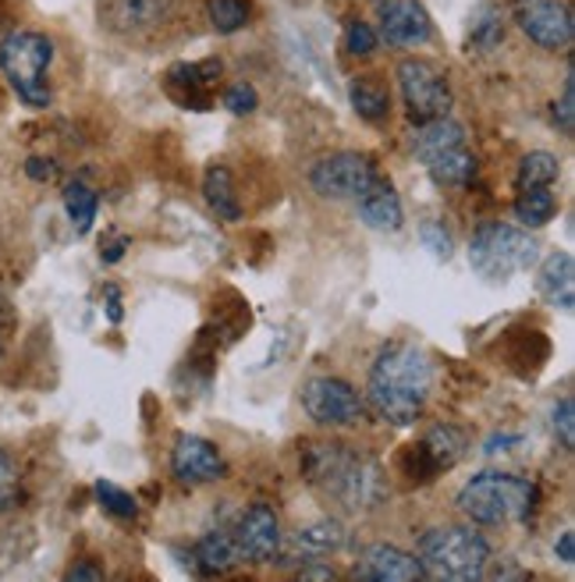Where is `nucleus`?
<instances>
[{
    "instance_id": "obj_14",
    "label": "nucleus",
    "mask_w": 575,
    "mask_h": 582,
    "mask_svg": "<svg viewBox=\"0 0 575 582\" xmlns=\"http://www.w3.org/2000/svg\"><path fill=\"white\" fill-rule=\"evenodd\" d=\"M356 579H370V582H415L423 579V569L415 554L402 551V547L391 543H373L370 551L362 554Z\"/></svg>"
},
{
    "instance_id": "obj_23",
    "label": "nucleus",
    "mask_w": 575,
    "mask_h": 582,
    "mask_svg": "<svg viewBox=\"0 0 575 582\" xmlns=\"http://www.w3.org/2000/svg\"><path fill=\"white\" fill-rule=\"evenodd\" d=\"M348 96H352L356 114L366 118V121H383L391 111V93L377 75H359L352 82V90H348Z\"/></svg>"
},
{
    "instance_id": "obj_29",
    "label": "nucleus",
    "mask_w": 575,
    "mask_h": 582,
    "mask_svg": "<svg viewBox=\"0 0 575 582\" xmlns=\"http://www.w3.org/2000/svg\"><path fill=\"white\" fill-rule=\"evenodd\" d=\"M96 501L107 508L111 515H117V519H135L138 515V501L132 498V493L114 487V483H107V480L96 483Z\"/></svg>"
},
{
    "instance_id": "obj_12",
    "label": "nucleus",
    "mask_w": 575,
    "mask_h": 582,
    "mask_svg": "<svg viewBox=\"0 0 575 582\" xmlns=\"http://www.w3.org/2000/svg\"><path fill=\"white\" fill-rule=\"evenodd\" d=\"M235 543H238V554L249 558L256 564H264L277 554L281 547V525H277L274 508L267 504H253L242 511L238 529H235Z\"/></svg>"
},
{
    "instance_id": "obj_2",
    "label": "nucleus",
    "mask_w": 575,
    "mask_h": 582,
    "mask_svg": "<svg viewBox=\"0 0 575 582\" xmlns=\"http://www.w3.org/2000/svg\"><path fill=\"white\" fill-rule=\"evenodd\" d=\"M302 469L309 483L327 490L345 508H366L383 493L377 462L348 451L345 445H312L302 458Z\"/></svg>"
},
{
    "instance_id": "obj_4",
    "label": "nucleus",
    "mask_w": 575,
    "mask_h": 582,
    "mask_svg": "<svg viewBox=\"0 0 575 582\" xmlns=\"http://www.w3.org/2000/svg\"><path fill=\"white\" fill-rule=\"evenodd\" d=\"M420 569L423 575L433 579H451V582H469L480 579L486 572V561H491V547L473 529H459V525H444V529H430L420 540Z\"/></svg>"
},
{
    "instance_id": "obj_1",
    "label": "nucleus",
    "mask_w": 575,
    "mask_h": 582,
    "mask_svg": "<svg viewBox=\"0 0 575 582\" xmlns=\"http://www.w3.org/2000/svg\"><path fill=\"white\" fill-rule=\"evenodd\" d=\"M433 391V366L423 348L409 341H391L380 348L370 369V409L377 419L391 422V427H412L423 416Z\"/></svg>"
},
{
    "instance_id": "obj_15",
    "label": "nucleus",
    "mask_w": 575,
    "mask_h": 582,
    "mask_svg": "<svg viewBox=\"0 0 575 582\" xmlns=\"http://www.w3.org/2000/svg\"><path fill=\"white\" fill-rule=\"evenodd\" d=\"M217 79H220V61L178 64L167 72V93L192 111H206L211 108V85Z\"/></svg>"
},
{
    "instance_id": "obj_40",
    "label": "nucleus",
    "mask_w": 575,
    "mask_h": 582,
    "mask_svg": "<svg viewBox=\"0 0 575 582\" xmlns=\"http://www.w3.org/2000/svg\"><path fill=\"white\" fill-rule=\"evenodd\" d=\"M557 558H562V564H575V533L568 529V533H562V540H557Z\"/></svg>"
},
{
    "instance_id": "obj_35",
    "label": "nucleus",
    "mask_w": 575,
    "mask_h": 582,
    "mask_svg": "<svg viewBox=\"0 0 575 582\" xmlns=\"http://www.w3.org/2000/svg\"><path fill=\"white\" fill-rule=\"evenodd\" d=\"M224 108H228L232 114H253L256 108H259V96H256V90L253 85H246V82H238V85H232L228 93H224Z\"/></svg>"
},
{
    "instance_id": "obj_7",
    "label": "nucleus",
    "mask_w": 575,
    "mask_h": 582,
    "mask_svg": "<svg viewBox=\"0 0 575 582\" xmlns=\"http://www.w3.org/2000/svg\"><path fill=\"white\" fill-rule=\"evenodd\" d=\"M398 85H402L405 111L415 125H423V121H433V118H444L451 108L448 75L427 58H409V61L398 64Z\"/></svg>"
},
{
    "instance_id": "obj_18",
    "label": "nucleus",
    "mask_w": 575,
    "mask_h": 582,
    "mask_svg": "<svg viewBox=\"0 0 575 582\" xmlns=\"http://www.w3.org/2000/svg\"><path fill=\"white\" fill-rule=\"evenodd\" d=\"M356 206H359V221L366 227H373V232H398V227H402V200H398V192L383 178H377L366 188L356 200Z\"/></svg>"
},
{
    "instance_id": "obj_37",
    "label": "nucleus",
    "mask_w": 575,
    "mask_h": 582,
    "mask_svg": "<svg viewBox=\"0 0 575 582\" xmlns=\"http://www.w3.org/2000/svg\"><path fill=\"white\" fill-rule=\"evenodd\" d=\"M501 37H504L501 22L494 19V14H486V22H480V25H476V32H473V43H476V47H483V50H491V47H497V43H501Z\"/></svg>"
},
{
    "instance_id": "obj_42",
    "label": "nucleus",
    "mask_w": 575,
    "mask_h": 582,
    "mask_svg": "<svg viewBox=\"0 0 575 582\" xmlns=\"http://www.w3.org/2000/svg\"><path fill=\"white\" fill-rule=\"evenodd\" d=\"M299 579H327L330 582V579H335V572H330V569H302Z\"/></svg>"
},
{
    "instance_id": "obj_31",
    "label": "nucleus",
    "mask_w": 575,
    "mask_h": 582,
    "mask_svg": "<svg viewBox=\"0 0 575 582\" xmlns=\"http://www.w3.org/2000/svg\"><path fill=\"white\" fill-rule=\"evenodd\" d=\"M345 47H348V54H356V58L373 54L377 32H373L370 25H366V22H348V29H345Z\"/></svg>"
},
{
    "instance_id": "obj_33",
    "label": "nucleus",
    "mask_w": 575,
    "mask_h": 582,
    "mask_svg": "<svg viewBox=\"0 0 575 582\" xmlns=\"http://www.w3.org/2000/svg\"><path fill=\"white\" fill-rule=\"evenodd\" d=\"M420 238L427 249L438 256V259H451V235L444 232V224L441 221H423L420 227Z\"/></svg>"
},
{
    "instance_id": "obj_34",
    "label": "nucleus",
    "mask_w": 575,
    "mask_h": 582,
    "mask_svg": "<svg viewBox=\"0 0 575 582\" xmlns=\"http://www.w3.org/2000/svg\"><path fill=\"white\" fill-rule=\"evenodd\" d=\"M554 430L562 437V448L572 451L575 448V401L562 398V405L554 409Z\"/></svg>"
},
{
    "instance_id": "obj_5",
    "label": "nucleus",
    "mask_w": 575,
    "mask_h": 582,
    "mask_svg": "<svg viewBox=\"0 0 575 582\" xmlns=\"http://www.w3.org/2000/svg\"><path fill=\"white\" fill-rule=\"evenodd\" d=\"M54 61V43L40 32H11L0 43V72L11 82V90L19 93L22 103L43 111L50 103L47 68Z\"/></svg>"
},
{
    "instance_id": "obj_13",
    "label": "nucleus",
    "mask_w": 575,
    "mask_h": 582,
    "mask_svg": "<svg viewBox=\"0 0 575 582\" xmlns=\"http://www.w3.org/2000/svg\"><path fill=\"white\" fill-rule=\"evenodd\" d=\"M380 37L391 47H423L433 37L427 8L420 0H388L380 11Z\"/></svg>"
},
{
    "instance_id": "obj_10",
    "label": "nucleus",
    "mask_w": 575,
    "mask_h": 582,
    "mask_svg": "<svg viewBox=\"0 0 575 582\" xmlns=\"http://www.w3.org/2000/svg\"><path fill=\"white\" fill-rule=\"evenodd\" d=\"M512 14L518 29L544 50H562L575 37V14L568 0H515Z\"/></svg>"
},
{
    "instance_id": "obj_25",
    "label": "nucleus",
    "mask_w": 575,
    "mask_h": 582,
    "mask_svg": "<svg viewBox=\"0 0 575 582\" xmlns=\"http://www.w3.org/2000/svg\"><path fill=\"white\" fill-rule=\"evenodd\" d=\"M557 214V200L551 185H533V188H518L515 200V217L526 227H544Z\"/></svg>"
},
{
    "instance_id": "obj_39",
    "label": "nucleus",
    "mask_w": 575,
    "mask_h": 582,
    "mask_svg": "<svg viewBox=\"0 0 575 582\" xmlns=\"http://www.w3.org/2000/svg\"><path fill=\"white\" fill-rule=\"evenodd\" d=\"M68 582H79V579H103V569H96V564H90V561H82V564H75V569H68V575H64Z\"/></svg>"
},
{
    "instance_id": "obj_20",
    "label": "nucleus",
    "mask_w": 575,
    "mask_h": 582,
    "mask_svg": "<svg viewBox=\"0 0 575 582\" xmlns=\"http://www.w3.org/2000/svg\"><path fill=\"white\" fill-rule=\"evenodd\" d=\"M420 455L427 462V472H441V469H451L465 455V433L459 427H433L423 445H420Z\"/></svg>"
},
{
    "instance_id": "obj_28",
    "label": "nucleus",
    "mask_w": 575,
    "mask_h": 582,
    "mask_svg": "<svg viewBox=\"0 0 575 582\" xmlns=\"http://www.w3.org/2000/svg\"><path fill=\"white\" fill-rule=\"evenodd\" d=\"M206 14H211V25L217 32H224V37L246 29V22H249L246 0H211V4H206Z\"/></svg>"
},
{
    "instance_id": "obj_8",
    "label": "nucleus",
    "mask_w": 575,
    "mask_h": 582,
    "mask_svg": "<svg viewBox=\"0 0 575 582\" xmlns=\"http://www.w3.org/2000/svg\"><path fill=\"white\" fill-rule=\"evenodd\" d=\"M312 188L324 200H359L377 182V167L366 153H330L309 174Z\"/></svg>"
},
{
    "instance_id": "obj_16",
    "label": "nucleus",
    "mask_w": 575,
    "mask_h": 582,
    "mask_svg": "<svg viewBox=\"0 0 575 582\" xmlns=\"http://www.w3.org/2000/svg\"><path fill=\"white\" fill-rule=\"evenodd\" d=\"M171 19V0H111L107 22L125 32V37H143V32L161 29Z\"/></svg>"
},
{
    "instance_id": "obj_17",
    "label": "nucleus",
    "mask_w": 575,
    "mask_h": 582,
    "mask_svg": "<svg viewBox=\"0 0 575 582\" xmlns=\"http://www.w3.org/2000/svg\"><path fill=\"white\" fill-rule=\"evenodd\" d=\"M536 288L547 298V306L568 313L575 306V259H572V253H551L544 263H540Z\"/></svg>"
},
{
    "instance_id": "obj_27",
    "label": "nucleus",
    "mask_w": 575,
    "mask_h": 582,
    "mask_svg": "<svg viewBox=\"0 0 575 582\" xmlns=\"http://www.w3.org/2000/svg\"><path fill=\"white\" fill-rule=\"evenodd\" d=\"M557 174H562V164H557L554 153L536 150L530 156H522L518 174H515V185L518 188H533V185H554Z\"/></svg>"
},
{
    "instance_id": "obj_30",
    "label": "nucleus",
    "mask_w": 575,
    "mask_h": 582,
    "mask_svg": "<svg viewBox=\"0 0 575 582\" xmlns=\"http://www.w3.org/2000/svg\"><path fill=\"white\" fill-rule=\"evenodd\" d=\"M341 540L345 533L338 522H317L299 533V547H309V551H335V547H341Z\"/></svg>"
},
{
    "instance_id": "obj_36",
    "label": "nucleus",
    "mask_w": 575,
    "mask_h": 582,
    "mask_svg": "<svg viewBox=\"0 0 575 582\" xmlns=\"http://www.w3.org/2000/svg\"><path fill=\"white\" fill-rule=\"evenodd\" d=\"M554 121L562 125L565 135L575 132V75H572V68H568V79H565V96H562V103H554Z\"/></svg>"
},
{
    "instance_id": "obj_24",
    "label": "nucleus",
    "mask_w": 575,
    "mask_h": 582,
    "mask_svg": "<svg viewBox=\"0 0 575 582\" xmlns=\"http://www.w3.org/2000/svg\"><path fill=\"white\" fill-rule=\"evenodd\" d=\"M238 543L235 537L228 533H206L199 543H196V561H199V569L203 572H211V575H224V572H232L235 564H238Z\"/></svg>"
},
{
    "instance_id": "obj_21",
    "label": "nucleus",
    "mask_w": 575,
    "mask_h": 582,
    "mask_svg": "<svg viewBox=\"0 0 575 582\" xmlns=\"http://www.w3.org/2000/svg\"><path fill=\"white\" fill-rule=\"evenodd\" d=\"M427 167H430L433 182H438V185H469L476 178V156L465 143L451 146V150H444L438 156H430Z\"/></svg>"
},
{
    "instance_id": "obj_43",
    "label": "nucleus",
    "mask_w": 575,
    "mask_h": 582,
    "mask_svg": "<svg viewBox=\"0 0 575 582\" xmlns=\"http://www.w3.org/2000/svg\"><path fill=\"white\" fill-rule=\"evenodd\" d=\"M0 351H4V303H0Z\"/></svg>"
},
{
    "instance_id": "obj_41",
    "label": "nucleus",
    "mask_w": 575,
    "mask_h": 582,
    "mask_svg": "<svg viewBox=\"0 0 575 582\" xmlns=\"http://www.w3.org/2000/svg\"><path fill=\"white\" fill-rule=\"evenodd\" d=\"M107 316L114 324L121 320V295H117V288H107Z\"/></svg>"
},
{
    "instance_id": "obj_6",
    "label": "nucleus",
    "mask_w": 575,
    "mask_h": 582,
    "mask_svg": "<svg viewBox=\"0 0 575 582\" xmlns=\"http://www.w3.org/2000/svg\"><path fill=\"white\" fill-rule=\"evenodd\" d=\"M540 256V245L509 224H480L469 245V263L486 280H509L518 270H530Z\"/></svg>"
},
{
    "instance_id": "obj_22",
    "label": "nucleus",
    "mask_w": 575,
    "mask_h": 582,
    "mask_svg": "<svg viewBox=\"0 0 575 582\" xmlns=\"http://www.w3.org/2000/svg\"><path fill=\"white\" fill-rule=\"evenodd\" d=\"M203 196L211 203V210L228 224H238L242 221V206H238V192H235V182H232V171L228 167H211L203 178Z\"/></svg>"
},
{
    "instance_id": "obj_26",
    "label": "nucleus",
    "mask_w": 575,
    "mask_h": 582,
    "mask_svg": "<svg viewBox=\"0 0 575 582\" xmlns=\"http://www.w3.org/2000/svg\"><path fill=\"white\" fill-rule=\"evenodd\" d=\"M64 210H68V217H72L75 224V232L85 235L93 227L96 221V210H100V200H96V192L90 185H82V182H68L64 185Z\"/></svg>"
},
{
    "instance_id": "obj_38",
    "label": "nucleus",
    "mask_w": 575,
    "mask_h": 582,
    "mask_svg": "<svg viewBox=\"0 0 575 582\" xmlns=\"http://www.w3.org/2000/svg\"><path fill=\"white\" fill-rule=\"evenodd\" d=\"M25 174L32 182H54L58 178V167L54 161H43V156H32V161L25 164Z\"/></svg>"
},
{
    "instance_id": "obj_11",
    "label": "nucleus",
    "mask_w": 575,
    "mask_h": 582,
    "mask_svg": "<svg viewBox=\"0 0 575 582\" xmlns=\"http://www.w3.org/2000/svg\"><path fill=\"white\" fill-rule=\"evenodd\" d=\"M171 469L182 483H214V480H224V472H228L220 451L196 433H182L174 440Z\"/></svg>"
},
{
    "instance_id": "obj_9",
    "label": "nucleus",
    "mask_w": 575,
    "mask_h": 582,
    "mask_svg": "<svg viewBox=\"0 0 575 582\" xmlns=\"http://www.w3.org/2000/svg\"><path fill=\"white\" fill-rule=\"evenodd\" d=\"M302 409L309 412L312 422H320V427H356L366 412V405L348 380L312 377L302 387Z\"/></svg>"
},
{
    "instance_id": "obj_19",
    "label": "nucleus",
    "mask_w": 575,
    "mask_h": 582,
    "mask_svg": "<svg viewBox=\"0 0 575 582\" xmlns=\"http://www.w3.org/2000/svg\"><path fill=\"white\" fill-rule=\"evenodd\" d=\"M462 143H465V129L459 125V121H451L448 114L423 121V125H415V132H412V150L423 164L430 161V156H438L451 146H462Z\"/></svg>"
},
{
    "instance_id": "obj_32",
    "label": "nucleus",
    "mask_w": 575,
    "mask_h": 582,
    "mask_svg": "<svg viewBox=\"0 0 575 582\" xmlns=\"http://www.w3.org/2000/svg\"><path fill=\"white\" fill-rule=\"evenodd\" d=\"M19 504V472H14L11 458L0 451V511Z\"/></svg>"
},
{
    "instance_id": "obj_3",
    "label": "nucleus",
    "mask_w": 575,
    "mask_h": 582,
    "mask_svg": "<svg viewBox=\"0 0 575 582\" xmlns=\"http://www.w3.org/2000/svg\"><path fill=\"white\" fill-rule=\"evenodd\" d=\"M540 490L512 472H480L459 490V508L480 525H512L533 515Z\"/></svg>"
}]
</instances>
